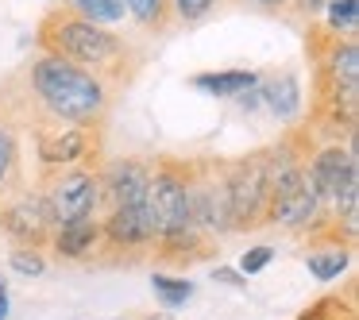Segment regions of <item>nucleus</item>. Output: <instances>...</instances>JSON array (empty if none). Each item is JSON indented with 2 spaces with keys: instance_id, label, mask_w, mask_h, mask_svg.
<instances>
[{
  "instance_id": "nucleus-1",
  "label": "nucleus",
  "mask_w": 359,
  "mask_h": 320,
  "mask_svg": "<svg viewBox=\"0 0 359 320\" xmlns=\"http://www.w3.org/2000/svg\"><path fill=\"white\" fill-rule=\"evenodd\" d=\"M35 43L43 47V55L66 58V62H74V66H81V70L104 78L109 85H124V81H132L135 66H140V58H135L132 43H128L124 35L109 32L104 24H93V20L74 16L70 8L47 12L43 24H39Z\"/></svg>"
},
{
  "instance_id": "nucleus-2",
  "label": "nucleus",
  "mask_w": 359,
  "mask_h": 320,
  "mask_svg": "<svg viewBox=\"0 0 359 320\" xmlns=\"http://www.w3.org/2000/svg\"><path fill=\"white\" fill-rule=\"evenodd\" d=\"M147 209L155 224V255L163 263L189 266L209 255V235L194 220L189 201V162L182 158H158L147 181Z\"/></svg>"
},
{
  "instance_id": "nucleus-3",
  "label": "nucleus",
  "mask_w": 359,
  "mask_h": 320,
  "mask_svg": "<svg viewBox=\"0 0 359 320\" xmlns=\"http://www.w3.org/2000/svg\"><path fill=\"white\" fill-rule=\"evenodd\" d=\"M313 70H317V120L328 132H355L359 120V43L355 35H336L320 24H309L305 35Z\"/></svg>"
},
{
  "instance_id": "nucleus-4",
  "label": "nucleus",
  "mask_w": 359,
  "mask_h": 320,
  "mask_svg": "<svg viewBox=\"0 0 359 320\" xmlns=\"http://www.w3.org/2000/svg\"><path fill=\"white\" fill-rule=\"evenodd\" d=\"M27 89L47 120L101 127L112 104V85L58 55H39L27 70Z\"/></svg>"
},
{
  "instance_id": "nucleus-5",
  "label": "nucleus",
  "mask_w": 359,
  "mask_h": 320,
  "mask_svg": "<svg viewBox=\"0 0 359 320\" xmlns=\"http://www.w3.org/2000/svg\"><path fill=\"white\" fill-rule=\"evenodd\" d=\"M224 170V197L232 232H255L266 224V204H271V178H266L263 151H251L243 158L220 162Z\"/></svg>"
},
{
  "instance_id": "nucleus-6",
  "label": "nucleus",
  "mask_w": 359,
  "mask_h": 320,
  "mask_svg": "<svg viewBox=\"0 0 359 320\" xmlns=\"http://www.w3.org/2000/svg\"><path fill=\"white\" fill-rule=\"evenodd\" d=\"M39 193L47 201L50 224H70V220H81V216H97L101 170L97 166H66V170L47 174Z\"/></svg>"
},
{
  "instance_id": "nucleus-7",
  "label": "nucleus",
  "mask_w": 359,
  "mask_h": 320,
  "mask_svg": "<svg viewBox=\"0 0 359 320\" xmlns=\"http://www.w3.org/2000/svg\"><path fill=\"white\" fill-rule=\"evenodd\" d=\"M35 155L47 174L66 170V166H89L101 155V127L43 120L35 124Z\"/></svg>"
},
{
  "instance_id": "nucleus-8",
  "label": "nucleus",
  "mask_w": 359,
  "mask_h": 320,
  "mask_svg": "<svg viewBox=\"0 0 359 320\" xmlns=\"http://www.w3.org/2000/svg\"><path fill=\"white\" fill-rule=\"evenodd\" d=\"M101 251H112V258H140L155 251V224L147 204H112L101 220Z\"/></svg>"
},
{
  "instance_id": "nucleus-9",
  "label": "nucleus",
  "mask_w": 359,
  "mask_h": 320,
  "mask_svg": "<svg viewBox=\"0 0 359 320\" xmlns=\"http://www.w3.org/2000/svg\"><path fill=\"white\" fill-rule=\"evenodd\" d=\"M0 232L8 235L16 247H47L50 232V212H47V201H43L39 189H20L12 193L8 201H0Z\"/></svg>"
},
{
  "instance_id": "nucleus-10",
  "label": "nucleus",
  "mask_w": 359,
  "mask_h": 320,
  "mask_svg": "<svg viewBox=\"0 0 359 320\" xmlns=\"http://www.w3.org/2000/svg\"><path fill=\"white\" fill-rule=\"evenodd\" d=\"M24 189V143H20V109L0 93V201Z\"/></svg>"
},
{
  "instance_id": "nucleus-11",
  "label": "nucleus",
  "mask_w": 359,
  "mask_h": 320,
  "mask_svg": "<svg viewBox=\"0 0 359 320\" xmlns=\"http://www.w3.org/2000/svg\"><path fill=\"white\" fill-rule=\"evenodd\" d=\"M147 181L151 166L135 162V158H120L101 170V201L112 204H147Z\"/></svg>"
},
{
  "instance_id": "nucleus-12",
  "label": "nucleus",
  "mask_w": 359,
  "mask_h": 320,
  "mask_svg": "<svg viewBox=\"0 0 359 320\" xmlns=\"http://www.w3.org/2000/svg\"><path fill=\"white\" fill-rule=\"evenodd\" d=\"M47 247L62 263H86L101 251V220L81 216V220H70V224H55Z\"/></svg>"
},
{
  "instance_id": "nucleus-13",
  "label": "nucleus",
  "mask_w": 359,
  "mask_h": 320,
  "mask_svg": "<svg viewBox=\"0 0 359 320\" xmlns=\"http://www.w3.org/2000/svg\"><path fill=\"white\" fill-rule=\"evenodd\" d=\"M259 97H263V104L278 120H294L297 112H302V81H297L290 70L274 74L266 85H259Z\"/></svg>"
},
{
  "instance_id": "nucleus-14",
  "label": "nucleus",
  "mask_w": 359,
  "mask_h": 320,
  "mask_svg": "<svg viewBox=\"0 0 359 320\" xmlns=\"http://www.w3.org/2000/svg\"><path fill=\"white\" fill-rule=\"evenodd\" d=\"M259 85L255 70H212V74H194V89L212 97H240Z\"/></svg>"
},
{
  "instance_id": "nucleus-15",
  "label": "nucleus",
  "mask_w": 359,
  "mask_h": 320,
  "mask_svg": "<svg viewBox=\"0 0 359 320\" xmlns=\"http://www.w3.org/2000/svg\"><path fill=\"white\" fill-rule=\"evenodd\" d=\"M351 263V247L348 243H317V247L305 255V266L317 281H336Z\"/></svg>"
},
{
  "instance_id": "nucleus-16",
  "label": "nucleus",
  "mask_w": 359,
  "mask_h": 320,
  "mask_svg": "<svg viewBox=\"0 0 359 320\" xmlns=\"http://www.w3.org/2000/svg\"><path fill=\"white\" fill-rule=\"evenodd\" d=\"M62 8H70L74 16L93 20V24H120L124 20V0H62Z\"/></svg>"
},
{
  "instance_id": "nucleus-17",
  "label": "nucleus",
  "mask_w": 359,
  "mask_h": 320,
  "mask_svg": "<svg viewBox=\"0 0 359 320\" xmlns=\"http://www.w3.org/2000/svg\"><path fill=\"white\" fill-rule=\"evenodd\" d=\"M124 12L143 32H166L170 24V0H124Z\"/></svg>"
},
{
  "instance_id": "nucleus-18",
  "label": "nucleus",
  "mask_w": 359,
  "mask_h": 320,
  "mask_svg": "<svg viewBox=\"0 0 359 320\" xmlns=\"http://www.w3.org/2000/svg\"><path fill=\"white\" fill-rule=\"evenodd\" d=\"M151 289L163 301V309H182V305L194 297V281L189 278H170V274H155L151 278Z\"/></svg>"
},
{
  "instance_id": "nucleus-19",
  "label": "nucleus",
  "mask_w": 359,
  "mask_h": 320,
  "mask_svg": "<svg viewBox=\"0 0 359 320\" xmlns=\"http://www.w3.org/2000/svg\"><path fill=\"white\" fill-rule=\"evenodd\" d=\"M325 27L336 35H355L359 27V0H328L325 4Z\"/></svg>"
},
{
  "instance_id": "nucleus-20",
  "label": "nucleus",
  "mask_w": 359,
  "mask_h": 320,
  "mask_svg": "<svg viewBox=\"0 0 359 320\" xmlns=\"http://www.w3.org/2000/svg\"><path fill=\"white\" fill-rule=\"evenodd\" d=\"M224 0H170V20L174 24H201V20H209L212 12L220 8Z\"/></svg>"
},
{
  "instance_id": "nucleus-21",
  "label": "nucleus",
  "mask_w": 359,
  "mask_h": 320,
  "mask_svg": "<svg viewBox=\"0 0 359 320\" xmlns=\"http://www.w3.org/2000/svg\"><path fill=\"white\" fill-rule=\"evenodd\" d=\"M297 320H355V309H351V301H340V297H320Z\"/></svg>"
},
{
  "instance_id": "nucleus-22",
  "label": "nucleus",
  "mask_w": 359,
  "mask_h": 320,
  "mask_svg": "<svg viewBox=\"0 0 359 320\" xmlns=\"http://www.w3.org/2000/svg\"><path fill=\"white\" fill-rule=\"evenodd\" d=\"M8 263H12V270L24 274V278H43V274H47V258H43L39 247H12Z\"/></svg>"
},
{
  "instance_id": "nucleus-23",
  "label": "nucleus",
  "mask_w": 359,
  "mask_h": 320,
  "mask_svg": "<svg viewBox=\"0 0 359 320\" xmlns=\"http://www.w3.org/2000/svg\"><path fill=\"white\" fill-rule=\"evenodd\" d=\"M271 258H274V247H248L243 251V258H240V274H259L263 266H271Z\"/></svg>"
},
{
  "instance_id": "nucleus-24",
  "label": "nucleus",
  "mask_w": 359,
  "mask_h": 320,
  "mask_svg": "<svg viewBox=\"0 0 359 320\" xmlns=\"http://www.w3.org/2000/svg\"><path fill=\"white\" fill-rule=\"evenodd\" d=\"M325 4H328V0H294V4H290V8H294L297 12V16H317V12H325Z\"/></svg>"
},
{
  "instance_id": "nucleus-25",
  "label": "nucleus",
  "mask_w": 359,
  "mask_h": 320,
  "mask_svg": "<svg viewBox=\"0 0 359 320\" xmlns=\"http://www.w3.org/2000/svg\"><path fill=\"white\" fill-rule=\"evenodd\" d=\"M212 278L224 281V286H236V289L248 286V278H240V270H232V266H217V274H212Z\"/></svg>"
},
{
  "instance_id": "nucleus-26",
  "label": "nucleus",
  "mask_w": 359,
  "mask_h": 320,
  "mask_svg": "<svg viewBox=\"0 0 359 320\" xmlns=\"http://www.w3.org/2000/svg\"><path fill=\"white\" fill-rule=\"evenodd\" d=\"M243 4H251V8H259V12H286L294 0H243Z\"/></svg>"
},
{
  "instance_id": "nucleus-27",
  "label": "nucleus",
  "mask_w": 359,
  "mask_h": 320,
  "mask_svg": "<svg viewBox=\"0 0 359 320\" xmlns=\"http://www.w3.org/2000/svg\"><path fill=\"white\" fill-rule=\"evenodd\" d=\"M0 320H8V289H0Z\"/></svg>"
}]
</instances>
